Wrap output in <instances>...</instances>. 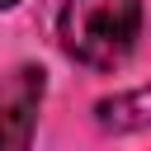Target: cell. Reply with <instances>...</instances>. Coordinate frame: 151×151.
Returning a JSON list of instances; mask_svg holds the SVG:
<instances>
[{
    "mask_svg": "<svg viewBox=\"0 0 151 151\" xmlns=\"http://www.w3.org/2000/svg\"><path fill=\"white\" fill-rule=\"evenodd\" d=\"M142 33V0H66L57 14L61 52L80 66H118Z\"/></svg>",
    "mask_w": 151,
    "mask_h": 151,
    "instance_id": "obj_1",
    "label": "cell"
},
{
    "mask_svg": "<svg viewBox=\"0 0 151 151\" xmlns=\"http://www.w3.org/2000/svg\"><path fill=\"white\" fill-rule=\"evenodd\" d=\"M42 94H47V71L33 61L0 76V151H33Z\"/></svg>",
    "mask_w": 151,
    "mask_h": 151,
    "instance_id": "obj_2",
    "label": "cell"
},
{
    "mask_svg": "<svg viewBox=\"0 0 151 151\" xmlns=\"http://www.w3.org/2000/svg\"><path fill=\"white\" fill-rule=\"evenodd\" d=\"M94 123L104 132H142V127H151V85H137V90L99 99L94 104Z\"/></svg>",
    "mask_w": 151,
    "mask_h": 151,
    "instance_id": "obj_3",
    "label": "cell"
},
{
    "mask_svg": "<svg viewBox=\"0 0 151 151\" xmlns=\"http://www.w3.org/2000/svg\"><path fill=\"white\" fill-rule=\"evenodd\" d=\"M9 5H19V0H0V9H9Z\"/></svg>",
    "mask_w": 151,
    "mask_h": 151,
    "instance_id": "obj_4",
    "label": "cell"
}]
</instances>
